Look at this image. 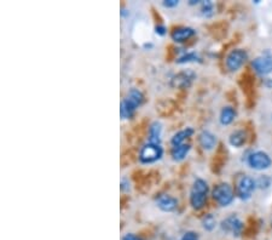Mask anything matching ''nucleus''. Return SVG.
I'll return each instance as SVG.
<instances>
[{"mask_svg":"<svg viewBox=\"0 0 272 240\" xmlns=\"http://www.w3.org/2000/svg\"><path fill=\"white\" fill-rule=\"evenodd\" d=\"M201 13L204 17H212L214 15V4L210 0L201 2Z\"/></svg>","mask_w":272,"mask_h":240,"instance_id":"nucleus-21","label":"nucleus"},{"mask_svg":"<svg viewBox=\"0 0 272 240\" xmlns=\"http://www.w3.org/2000/svg\"><path fill=\"white\" fill-rule=\"evenodd\" d=\"M212 197L219 206L226 208L234 203L235 192L229 183L221 182L214 186V188L212 189Z\"/></svg>","mask_w":272,"mask_h":240,"instance_id":"nucleus-4","label":"nucleus"},{"mask_svg":"<svg viewBox=\"0 0 272 240\" xmlns=\"http://www.w3.org/2000/svg\"><path fill=\"white\" fill-rule=\"evenodd\" d=\"M202 1H199V0H190V1H189V4L190 5H199V4H201Z\"/></svg>","mask_w":272,"mask_h":240,"instance_id":"nucleus-29","label":"nucleus"},{"mask_svg":"<svg viewBox=\"0 0 272 240\" xmlns=\"http://www.w3.org/2000/svg\"><path fill=\"white\" fill-rule=\"evenodd\" d=\"M155 33H156L157 35H160V37H163V35L167 34V28H166L165 24H157V26L155 27Z\"/></svg>","mask_w":272,"mask_h":240,"instance_id":"nucleus-25","label":"nucleus"},{"mask_svg":"<svg viewBox=\"0 0 272 240\" xmlns=\"http://www.w3.org/2000/svg\"><path fill=\"white\" fill-rule=\"evenodd\" d=\"M156 205L163 213H173L178 208V200L169 194H162L157 197Z\"/></svg>","mask_w":272,"mask_h":240,"instance_id":"nucleus-11","label":"nucleus"},{"mask_svg":"<svg viewBox=\"0 0 272 240\" xmlns=\"http://www.w3.org/2000/svg\"><path fill=\"white\" fill-rule=\"evenodd\" d=\"M196 79V73L191 69H185V71L179 72L178 74L174 75L171 79V86L177 89H188Z\"/></svg>","mask_w":272,"mask_h":240,"instance_id":"nucleus-10","label":"nucleus"},{"mask_svg":"<svg viewBox=\"0 0 272 240\" xmlns=\"http://www.w3.org/2000/svg\"><path fill=\"white\" fill-rule=\"evenodd\" d=\"M247 142V133L244 130H235L230 133L229 136V143L230 146L234 148H241L244 146Z\"/></svg>","mask_w":272,"mask_h":240,"instance_id":"nucleus-17","label":"nucleus"},{"mask_svg":"<svg viewBox=\"0 0 272 240\" xmlns=\"http://www.w3.org/2000/svg\"><path fill=\"white\" fill-rule=\"evenodd\" d=\"M201 225L206 232H213L216 227V219L212 214H207L202 217Z\"/></svg>","mask_w":272,"mask_h":240,"instance_id":"nucleus-20","label":"nucleus"},{"mask_svg":"<svg viewBox=\"0 0 272 240\" xmlns=\"http://www.w3.org/2000/svg\"><path fill=\"white\" fill-rule=\"evenodd\" d=\"M130 186H131V185H130L129 178H127V177H122L121 178V186H120L121 191L122 192H129L130 188H131V187H130Z\"/></svg>","mask_w":272,"mask_h":240,"instance_id":"nucleus-26","label":"nucleus"},{"mask_svg":"<svg viewBox=\"0 0 272 240\" xmlns=\"http://www.w3.org/2000/svg\"><path fill=\"white\" fill-rule=\"evenodd\" d=\"M195 133V130L193 127H185V129L179 130L178 132L174 133L171 138V146L172 147H177L180 146V144H184L185 141L191 137V136Z\"/></svg>","mask_w":272,"mask_h":240,"instance_id":"nucleus-14","label":"nucleus"},{"mask_svg":"<svg viewBox=\"0 0 272 240\" xmlns=\"http://www.w3.org/2000/svg\"><path fill=\"white\" fill-rule=\"evenodd\" d=\"M255 182H257V187L259 189H268L272 185V178L268 175H262L255 180Z\"/></svg>","mask_w":272,"mask_h":240,"instance_id":"nucleus-22","label":"nucleus"},{"mask_svg":"<svg viewBox=\"0 0 272 240\" xmlns=\"http://www.w3.org/2000/svg\"><path fill=\"white\" fill-rule=\"evenodd\" d=\"M196 34V30L193 27H178L171 33L172 40L176 43H184Z\"/></svg>","mask_w":272,"mask_h":240,"instance_id":"nucleus-13","label":"nucleus"},{"mask_svg":"<svg viewBox=\"0 0 272 240\" xmlns=\"http://www.w3.org/2000/svg\"><path fill=\"white\" fill-rule=\"evenodd\" d=\"M208 194H209V186L204 178H196L191 186L190 194H189V202L194 210H201L204 208L207 202Z\"/></svg>","mask_w":272,"mask_h":240,"instance_id":"nucleus-2","label":"nucleus"},{"mask_svg":"<svg viewBox=\"0 0 272 240\" xmlns=\"http://www.w3.org/2000/svg\"><path fill=\"white\" fill-rule=\"evenodd\" d=\"M236 117H237V112L234 107L231 106H226L223 110L220 111V114H219V121L223 126H227V125L232 124L235 121Z\"/></svg>","mask_w":272,"mask_h":240,"instance_id":"nucleus-15","label":"nucleus"},{"mask_svg":"<svg viewBox=\"0 0 272 240\" xmlns=\"http://www.w3.org/2000/svg\"><path fill=\"white\" fill-rule=\"evenodd\" d=\"M122 240H143V239L135 233H127L122 237Z\"/></svg>","mask_w":272,"mask_h":240,"instance_id":"nucleus-27","label":"nucleus"},{"mask_svg":"<svg viewBox=\"0 0 272 240\" xmlns=\"http://www.w3.org/2000/svg\"><path fill=\"white\" fill-rule=\"evenodd\" d=\"M220 228L221 231L225 232V233H230L231 236L241 237L244 228V223L236 215H230L220 222Z\"/></svg>","mask_w":272,"mask_h":240,"instance_id":"nucleus-9","label":"nucleus"},{"mask_svg":"<svg viewBox=\"0 0 272 240\" xmlns=\"http://www.w3.org/2000/svg\"><path fill=\"white\" fill-rule=\"evenodd\" d=\"M247 164H248V166L252 170H255V171H265V170L271 167L272 159L264 150H255V152H251L248 154Z\"/></svg>","mask_w":272,"mask_h":240,"instance_id":"nucleus-5","label":"nucleus"},{"mask_svg":"<svg viewBox=\"0 0 272 240\" xmlns=\"http://www.w3.org/2000/svg\"><path fill=\"white\" fill-rule=\"evenodd\" d=\"M161 135H162V124L160 121H152L149 126L148 142L161 144Z\"/></svg>","mask_w":272,"mask_h":240,"instance_id":"nucleus-18","label":"nucleus"},{"mask_svg":"<svg viewBox=\"0 0 272 240\" xmlns=\"http://www.w3.org/2000/svg\"><path fill=\"white\" fill-rule=\"evenodd\" d=\"M179 1L178 0H163L162 6L167 7V9H173V7L178 6Z\"/></svg>","mask_w":272,"mask_h":240,"instance_id":"nucleus-24","label":"nucleus"},{"mask_svg":"<svg viewBox=\"0 0 272 240\" xmlns=\"http://www.w3.org/2000/svg\"><path fill=\"white\" fill-rule=\"evenodd\" d=\"M144 103V95L139 89H130L127 96L121 101L120 116L122 120L131 119L136 111Z\"/></svg>","mask_w":272,"mask_h":240,"instance_id":"nucleus-1","label":"nucleus"},{"mask_svg":"<svg viewBox=\"0 0 272 240\" xmlns=\"http://www.w3.org/2000/svg\"><path fill=\"white\" fill-rule=\"evenodd\" d=\"M252 68L257 74L266 77V75L272 73V55L270 52L258 56L252 61Z\"/></svg>","mask_w":272,"mask_h":240,"instance_id":"nucleus-8","label":"nucleus"},{"mask_svg":"<svg viewBox=\"0 0 272 240\" xmlns=\"http://www.w3.org/2000/svg\"><path fill=\"white\" fill-rule=\"evenodd\" d=\"M199 143L204 150H213L218 144V137L213 132L204 130L199 133Z\"/></svg>","mask_w":272,"mask_h":240,"instance_id":"nucleus-12","label":"nucleus"},{"mask_svg":"<svg viewBox=\"0 0 272 240\" xmlns=\"http://www.w3.org/2000/svg\"><path fill=\"white\" fill-rule=\"evenodd\" d=\"M202 58L200 57V55L195 51H189L183 54L177 60V63L179 65H185V63H195V62H201Z\"/></svg>","mask_w":272,"mask_h":240,"instance_id":"nucleus-19","label":"nucleus"},{"mask_svg":"<svg viewBox=\"0 0 272 240\" xmlns=\"http://www.w3.org/2000/svg\"><path fill=\"white\" fill-rule=\"evenodd\" d=\"M265 86L268 89H272V79H265Z\"/></svg>","mask_w":272,"mask_h":240,"instance_id":"nucleus-28","label":"nucleus"},{"mask_svg":"<svg viewBox=\"0 0 272 240\" xmlns=\"http://www.w3.org/2000/svg\"><path fill=\"white\" fill-rule=\"evenodd\" d=\"M163 157V148L159 143H151V142H146L141 146L138 159L144 165H149V164H154L159 161Z\"/></svg>","mask_w":272,"mask_h":240,"instance_id":"nucleus-3","label":"nucleus"},{"mask_svg":"<svg viewBox=\"0 0 272 240\" xmlns=\"http://www.w3.org/2000/svg\"><path fill=\"white\" fill-rule=\"evenodd\" d=\"M248 52L243 49H234L229 52L225 58V66L230 72H237L248 61Z\"/></svg>","mask_w":272,"mask_h":240,"instance_id":"nucleus-7","label":"nucleus"},{"mask_svg":"<svg viewBox=\"0 0 272 240\" xmlns=\"http://www.w3.org/2000/svg\"><path fill=\"white\" fill-rule=\"evenodd\" d=\"M257 188V182H255L254 178L248 175H244L238 178L237 186H236V193H237V197L241 200L247 202V200L251 199Z\"/></svg>","mask_w":272,"mask_h":240,"instance_id":"nucleus-6","label":"nucleus"},{"mask_svg":"<svg viewBox=\"0 0 272 240\" xmlns=\"http://www.w3.org/2000/svg\"><path fill=\"white\" fill-rule=\"evenodd\" d=\"M191 150V144L189 143H184L180 144V146L177 147H172L171 148V157L174 161L179 163V161H183L185 158L188 157L189 153Z\"/></svg>","mask_w":272,"mask_h":240,"instance_id":"nucleus-16","label":"nucleus"},{"mask_svg":"<svg viewBox=\"0 0 272 240\" xmlns=\"http://www.w3.org/2000/svg\"><path fill=\"white\" fill-rule=\"evenodd\" d=\"M179 240H200V237H199V234L196 233V232L188 231V232H185L184 234H183L182 238H180Z\"/></svg>","mask_w":272,"mask_h":240,"instance_id":"nucleus-23","label":"nucleus"}]
</instances>
